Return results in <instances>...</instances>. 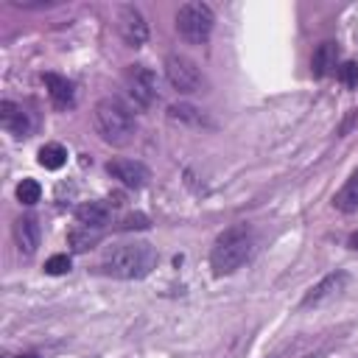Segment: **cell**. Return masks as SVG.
<instances>
[{
  "label": "cell",
  "mask_w": 358,
  "mask_h": 358,
  "mask_svg": "<svg viewBox=\"0 0 358 358\" xmlns=\"http://www.w3.org/2000/svg\"><path fill=\"white\" fill-rule=\"evenodd\" d=\"M157 266V249L145 241H126L115 243L103 252L98 271L115 280H143Z\"/></svg>",
  "instance_id": "obj_1"
},
{
  "label": "cell",
  "mask_w": 358,
  "mask_h": 358,
  "mask_svg": "<svg viewBox=\"0 0 358 358\" xmlns=\"http://www.w3.org/2000/svg\"><path fill=\"white\" fill-rule=\"evenodd\" d=\"M92 126H95V134L115 148L129 145L137 134L134 112L120 98H101L92 109Z\"/></svg>",
  "instance_id": "obj_2"
},
{
  "label": "cell",
  "mask_w": 358,
  "mask_h": 358,
  "mask_svg": "<svg viewBox=\"0 0 358 358\" xmlns=\"http://www.w3.org/2000/svg\"><path fill=\"white\" fill-rule=\"evenodd\" d=\"M252 246H255V235H252V227L249 224H232L227 227L213 249H210V268L215 277H224V274H232L238 271L249 255H252Z\"/></svg>",
  "instance_id": "obj_3"
},
{
  "label": "cell",
  "mask_w": 358,
  "mask_h": 358,
  "mask_svg": "<svg viewBox=\"0 0 358 358\" xmlns=\"http://www.w3.org/2000/svg\"><path fill=\"white\" fill-rule=\"evenodd\" d=\"M213 25H215V14L201 0L185 3L176 11V31L190 45H204L210 39V34H213Z\"/></svg>",
  "instance_id": "obj_4"
},
{
  "label": "cell",
  "mask_w": 358,
  "mask_h": 358,
  "mask_svg": "<svg viewBox=\"0 0 358 358\" xmlns=\"http://www.w3.org/2000/svg\"><path fill=\"white\" fill-rule=\"evenodd\" d=\"M165 78H168L171 87H173L176 92H182V95L201 92L204 84H207L201 67H199L190 56H185V53H171V56L165 59Z\"/></svg>",
  "instance_id": "obj_5"
},
{
  "label": "cell",
  "mask_w": 358,
  "mask_h": 358,
  "mask_svg": "<svg viewBox=\"0 0 358 358\" xmlns=\"http://www.w3.org/2000/svg\"><path fill=\"white\" fill-rule=\"evenodd\" d=\"M126 90L134 98V103H140L143 109L154 106L157 98H159L157 73L151 67H145V64H129V70H126Z\"/></svg>",
  "instance_id": "obj_6"
},
{
  "label": "cell",
  "mask_w": 358,
  "mask_h": 358,
  "mask_svg": "<svg viewBox=\"0 0 358 358\" xmlns=\"http://www.w3.org/2000/svg\"><path fill=\"white\" fill-rule=\"evenodd\" d=\"M115 25H117V34L120 39L129 45V48H143L148 42V22L143 17V11L131 3H123L117 6L115 11Z\"/></svg>",
  "instance_id": "obj_7"
},
{
  "label": "cell",
  "mask_w": 358,
  "mask_h": 358,
  "mask_svg": "<svg viewBox=\"0 0 358 358\" xmlns=\"http://www.w3.org/2000/svg\"><path fill=\"white\" fill-rule=\"evenodd\" d=\"M347 280H350V274L347 271H330V274H324L313 288H308L305 291V296H302V302H299V308L305 310V308H319V305H324V302H330V299H336L344 288H347Z\"/></svg>",
  "instance_id": "obj_8"
},
{
  "label": "cell",
  "mask_w": 358,
  "mask_h": 358,
  "mask_svg": "<svg viewBox=\"0 0 358 358\" xmlns=\"http://www.w3.org/2000/svg\"><path fill=\"white\" fill-rule=\"evenodd\" d=\"M106 173L112 179H117L123 187H129V190H140L151 179V171L140 159H109L106 162Z\"/></svg>",
  "instance_id": "obj_9"
},
{
  "label": "cell",
  "mask_w": 358,
  "mask_h": 358,
  "mask_svg": "<svg viewBox=\"0 0 358 358\" xmlns=\"http://www.w3.org/2000/svg\"><path fill=\"white\" fill-rule=\"evenodd\" d=\"M168 120L179 123V126H193V129H215V120L204 109H199L193 103H185V101L168 106Z\"/></svg>",
  "instance_id": "obj_10"
},
{
  "label": "cell",
  "mask_w": 358,
  "mask_h": 358,
  "mask_svg": "<svg viewBox=\"0 0 358 358\" xmlns=\"http://www.w3.org/2000/svg\"><path fill=\"white\" fill-rule=\"evenodd\" d=\"M0 126L17 140L28 137V131H31V120H28L25 109L14 101H0Z\"/></svg>",
  "instance_id": "obj_11"
},
{
  "label": "cell",
  "mask_w": 358,
  "mask_h": 358,
  "mask_svg": "<svg viewBox=\"0 0 358 358\" xmlns=\"http://www.w3.org/2000/svg\"><path fill=\"white\" fill-rule=\"evenodd\" d=\"M42 81H45L48 95H50V101H53L56 109H70V106H76V87H73L70 78H64V76H59V73H45Z\"/></svg>",
  "instance_id": "obj_12"
},
{
  "label": "cell",
  "mask_w": 358,
  "mask_h": 358,
  "mask_svg": "<svg viewBox=\"0 0 358 358\" xmlns=\"http://www.w3.org/2000/svg\"><path fill=\"white\" fill-rule=\"evenodd\" d=\"M14 241H17L20 255L31 257L36 252V246H39V224H36L34 215H22V218L14 221Z\"/></svg>",
  "instance_id": "obj_13"
},
{
  "label": "cell",
  "mask_w": 358,
  "mask_h": 358,
  "mask_svg": "<svg viewBox=\"0 0 358 358\" xmlns=\"http://www.w3.org/2000/svg\"><path fill=\"white\" fill-rule=\"evenodd\" d=\"M310 70H313L316 78H324V76L338 73V45H336V42H322V45L313 50Z\"/></svg>",
  "instance_id": "obj_14"
},
{
  "label": "cell",
  "mask_w": 358,
  "mask_h": 358,
  "mask_svg": "<svg viewBox=\"0 0 358 358\" xmlns=\"http://www.w3.org/2000/svg\"><path fill=\"white\" fill-rule=\"evenodd\" d=\"M76 221L81 227H92V229H103V224L109 221V207L103 201H84L76 207Z\"/></svg>",
  "instance_id": "obj_15"
},
{
  "label": "cell",
  "mask_w": 358,
  "mask_h": 358,
  "mask_svg": "<svg viewBox=\"0 0 358 358\" xmlns=\"http://www.w3.org/2000/svg\"><path fill=\"white\" fill-rule=\"evenodd\" d=\"M333 207L338 213H358V168L347 176L341 190L333 196Z\"/></svg>",
  "instance_id": "obj_16"
},
{
  "label": "cell",
  "mask_w": 358,
  "mask_h": 358,
  "mask_svg": "<svg viewBox=\"0 0 358 358\" xmlns=\"http://www.w3.org/2000/svg\"><path fill=\"white\" fill-rule=\"evenodd\" d=\"M36 159H39V165H42L45 171H59V168L67 162V148H64L62 143H45V145L39 148Z\"/></svg>",
  "instance_id": "obj_17"
},
{
  "label": "cell",
  "mask_w": 358,
  "mask_h": 358,
  "mask_svg": "<svg viewBox=\"0 0 358 358\" xmlns=\"http://www.w3.org/2000/svg\"><path fill=\"white\" fill-rule=\"evenodd\" d=\"M101 241V229H92V227H76V229H70V235H67V243L73 246V252H87V249H92L95 243Z\"/></svg>",
  "instance_id": "obj_18"
},
{
  "label": "cell",
  "mask_w": 358,
  "mask_h": 358,
  "mask_svg": "<svg viewBox=\"0 0 358 358\" xmlns=\"http://www.w3.org/2000/svg\"><path fill=\"white\" fill-rule=\"evenodd\" d=\"M39 196H42V187H39L36 179L28 176V179H22V182L17 185V201H20V204H28V207H31V204L39 201Z\"/></svg>",
  "instance_id": "obj_19"
},
{
  "label": "cell",
  "mask_w": 358,
  "mask_h": 358,
  "mask_svg": "<svg viewBox=\"0 0 358 358\" xmlns=\"http://www.w3.org/2000/svg\"><path fill=\"white\" fill-rule=\"evenodd\" d=\"M45 271L48 274H53V277H59V274H64V271H70V257L62 252V255H50L48 260H45Z\"/></svg>",
  "instance_id": "obj_20"
},
{
  "label": "cell",
  "mask_w": 358,
  "mask_h": 358,
  "mask_svg": "<svg viewBox=\"0 0 358 358\" xmlns=\"http://www.w3.org/2000/svg\"><path fill=\"white\" fill-rule=\"evenodd\" d=\"M148 227H151L148 215H143V213H131V215H126V218L120 221V227H117V229L131 232V229H148Z\"/></svg>",
  "instance_id": "obj_21"
},
{
  "label": "cell",
  "mask_w": 358,
  "mask_h": 358,
  "mask_svg": "<svg viewBox=\"0 0 358 358\" xmlns=\"http://www.w3.org/2000/svg\"><path fill=\"white\" fill-rule=\"evenodd\" d=\"M338 78H341L344 87L355 90V87H358V64H355V62H344V64L338 67Z\"/></svg>",
  "instance_id": "obj_22"
},
{
  "label": "cell",
  "mask_w": 358,
  "mask_h": 358,
  "mask_svg": "<svg viewBox=\"0 0 358 358\" xmlns=\"http://www.w3.org/2000/svg\"><path fill=\"white\" fill-rule=\"evenodd\" d=\"M347 246H350V249H355V252H358V229H355V232H352V235H350V238H347Z\"/></svg>",
  "instance_id": "obj_23"
},
{
  "label": "cell",
  "mask_w": 358,
  "mask_h": 358,
  "mask_svg": "<svg viewBox=\"0 0 358 358\" xmlns=\"http://www.w3.org/2000/svg\"><path fill=\"white\" fill-rule=\"evenodd\" d=\"M17 358H39L36 352H22V355H17Z\"/></svg>",
  "instance_id": "obj_24"
},
{
  "label": "cell",
  "mask_w": 358,
  "mask_h": 358,
  "mask_svg": "<svg viewBox=\"0 0 358 358\" xmlns=\"http://www.w3.org/2000/svg\"><path fill=\"white\" fill-rule=\"evenodd\" d=\"M302 358H322V352H308V355H302Z\"/></svg>",
  "instance_id": "obj_25"
}]
</instances>
